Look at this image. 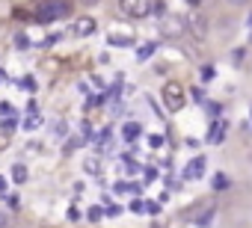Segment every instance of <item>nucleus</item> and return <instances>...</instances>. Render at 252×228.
<instances>
[{"label":"nucleus","instance_id":"obj_2","mask_svg":"<svg viewBox=\"0 0 252 228\" xmlns=\"http://www.w3.org/2000/svg\"><path fill=\"white\" fill-rule=\"evenodd\" d=\"M160 9V0H119V12L125 18H149Z\"/></svg>","mask_w":252,"mask_h":228},{"label":"nucleus","instance_id":"obj_15","mask_svg":"<svg viewBox=\"0 0 252 228\" xmlns=\"http://www.w3.org/2000/svg\"><path fill=\"white\" fill-rule=\"evenodd\" d=\"M54 131H57V136H62V131H65V122H57V125H54Z\"/></svg>","mask_w":252,"mask_h":228},{"label":"nucleus","instance_id":"obj_8","mask_svg":"<svg viewBox=\"0 0 252 228\" xmlns=\"http://www.w3.org/2000/svg\"><path fill=\"white\" fill-rule=\"evenodd\" d=\"M223 136H226V122H217L211 128V136H208V142L211 145H217V142H223Z\"/></svg>","mask_w":252,"mask_h":228},{"label":"nucleus","instance_id":"obj_14","mask_svg":"<svg viewBox=\"0 0 252 228\" xmlns=\"http://www.w3.org/2000/svg\"><path fill=\"white\" fill-rule=\"evenodd\" d=\"M9 113H12V107H9V104L3 101V104H0V116H3V119H6V116H9Z\"/></svg>","mask_w":252,"mask_h":228},{"label":"nucleus","instance_id":"obj_4","mask_svg":"<svg viewBox=\"0 0 252 228\" xmlns=\"http://www.w3.org/2000/svg\"><path fill=\"white\" fill-rule=\"evenodd\" d=\"M213 210H217V205H213L211 199H205V202H193V208H187V210H184V219H190L193 225L205 228V225L211 222Z\"/></svg>","mask_w":252,"mask_h":228},{"label":"nucleus","instance_id":"obj_6","mask_svg":"<svg viewBox=\"0 0 252 228\" xmlns=\"http://www.w3.org/2000/svg\"><path fill=\"white\" fill-rule=\"evenodd\" d=\"M71 33L80 36V39H86V36H92V33H95V21H92L89 15H80L75 24H71Z\"/></svg>","mask_w":252,"mask_h":228},{"label":"nucleus","instance_id":"obj_1","mask_svg":"<svg viewBox=\"0 0 252 228\" xmlns=\"http://www.w3.org/2000/svg\"><path fill=\"white\" fill-rule=\"evenodd\" d=\"M33 15H36V21H39V24H48V21H57V18L71 15V3H68V0H42V3H36Z\"/></svg>","mask_w":252,"mask_h":228},{"label":"nucleus","instance_id":"obj_21","mask_svg":"<svg viewBox=\"0 0 252 228\" xmlns=\"http://www.w3.org/2000/svg\"><path fill=\"white\" fill-rule=\"evenodd\" d=\"M187 3H190V6H199V3H202V0H187Z\"/></svg>","mask_w":252,"mask_h":228},{"label":"nucleus","instance_id":"obj_9","mask_svg":"<svg viewBox=\"0 0 252 228\" xmlns=\"http://www.w3.org/2000/svg\"><path fill=\"white\" fill-rule=\"evenodd\" d=\"M139 133H142V128H139V125H136V122H128V125H125V128H122V136H125V139H128V142H134V139H136V136H139Z\"/></svg>","mask_w":252,"mask_h":228},{"label":"nucleus","instance_id":"obj_11","mask_svg":"<svg viewBox=\"0 0 252 228\" xmlns=\"http://www.w3.org/2000/svg\"><path fill=\"white\" fill-rule=\"evenodd\" d=\"M190 30L199 36V39H205V21H202L199 15H190Z\"/></svg>","mask_w":252,"mask_h":228},{"label":"nucleus","instance_id":"obj_20","mask_svg":"<svg viewBox=\"0 0 252 228\" xmlns=\"http://www.w3.org/2000/svg\"><path fill=\"white\" fill-rule=\"evenodd\" d=\"M229 3H234V6H243V3H246V0H229Z\"/></svg>","mask_w":252,"mask_h":228},{"label":"nucleus","instance_id":"obj_19","mask_svg":"<svg viewBox=\"0 0 252 228\" xmlns=\"http://www.w3.org/2000/svg\"><path fill=\"white\" fill-rule=\"evenodd\" d=\"M3 190H6V178H0V193H3Z\"/></svg>","mask_w":252,"mask_h":228},{"label":"nucleus","instance_id":"obj_16","mask_svg":"<svg viewBox=\"0 0 252 228\" xmlns=\"http://www.w3.org/2000/svg\"><path fill=\"white\" fill-rule=\"evenodd\" d=\"M6 205H9L12 210H18V199H15V196H9V199H6Z\"/></svg>","mask_w":252,"mask_h":228},{"label":"nucleus","instance_id":"obj_17","mask_svg":"<svg viewBox=\"0 0 252 228\" xmlns=\"http://www.w3.org/2000/svg\"><path fill=\"white\" fill-rule=\"evenodd\" d=\"M6 142H9V133H6V131H0V148H3Z\"/></svg>","mask_w":252,"mask_h":228},{"label":"nucleus","instance_id":"obj_3","mask_svg":"<svg viewBox=\"0 0 252 228\" xmlns=\"http://www.w3.org/2000/svg\"><path fill=\"white\" fill-rule=\"evenodd\" d=\"M163 104H166V110L169 113H178V110H184L187 107V92H184V86L178 83V80H169V83H163Z\"/></svg>","mask_w":252,"mask_h":228},{"label":"nucleus","instance_id":"obj_10","mask_svg":"<svg viewBox=\"0 0 252 228\" xmlns=\"http://www.w3.org/2000/svg\"><path fill=\"white\" fill-rule=\"evenodd\" d=\"M27 175H30V172H27V166H24V163H15V166H12V181H15V184H24V181H27Z\"/></svg>","mask_w":252,"mask_h":228},{"label":"nucleus","instance_id":"obj_18","mask_svg":"<svg viewBox=\"0 0 252 228\" xmlns=\"http://www.w3.org/2000/svg\"><path fill=\"white\" fill-rule=\"evenodd\" d=\"M95 3H101V0H83V6H95Z\"/></svg>","mask_w":252,"mask_h":228},{"label":"nucleus","instance_id":"obj_12","mask_svg":"<svg viewBox=\"0 0 252 228\" xmlns=\"http://www.w3.org/2000/svg\"><path fill=\"white\" fill-rule=\"evenodd\" d=\"M213 190H229V178H226L223 172L213 175Z\"/></svg>","mask_w":252,"mask_h":228},{"label":"nucleus","instance_id":"obj_5","mask_svg":"<svg viewBox=\"0 0 252 228\" xmlns=\"http://www.w3.org/2000/svg\"><path fill=\"white\" fill-rule=\"evenodd\" d=\"M187 30V21L184 18H178V15H160V33L166 36V39H178V36H181Z\"/></svg>","mask_w":252,"mask_h":228},{"label":"nucleus","instance_id":"obj_22","mask_svg":"<svg viewBox=\"0 0 252 228\" xmlns=\"http://www.w3.org/2000/svg\"><path fill=\"white\" fill-rule=\"evenodd\" d=\"M3 80H6V74H3V71H0V83H3Z\"/></svg>","mask_w":252,"mask_h":228},{"label":"nucleus","instance_id":"obj_7","mask_svg":"<svg viewBox=\"0 0 252 228\" xmlns=\"http://www.w3.org/2000/svg\"><path fill=\"white\" fill-rule=\"evenodd\" d=\"M202 172H205V157H193L190 166L184 169V178H199Z\"/></svg>","mask_w":252,"mask_h":228},{"label":"nucleus","instance_id":"obj_13","mask_svg":"<svg viewBox=\"0 0 252 228\" xmlns=\"http://www.w3.org/2000/svg\"><path fill=\"white\" fill-rule=\"evenodd\" d=\"M152 51H155V45H146V48H139V59H146V57H152Z\"/></svg>","mask_w":252,"mask_h":228}]
</instances>
